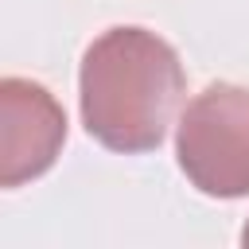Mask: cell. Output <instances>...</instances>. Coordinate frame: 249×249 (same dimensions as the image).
<instances>
[{"label":"cell","mask_w":249,"mask_h":249,"mask_svg":"<svg viewBox=\"0 0 249 249\" xmlns=\"http://www.w3.org/2000/svg\"><path fill=\"white\" fill-rule=\"evenodd\" d=\"M183 89L187 74L175 47L148 27H109L82 54V124L109 152L140 156L160 148Z\"/></svg>","instance_id":"obj_1"},{"label":"cell","mask_w":249,"mask_h":249,"mask_svg":"<svg viewBox=\"0 0 249 249\" xmlns=\"http://www.w3.org/2000/svg\"><path fill=\"white\" fill-rule=\"evenodd\" d=\"M175 160L187 183L210 198L249 195V89L210 82L175 124Z\"/></svg>","instance_id":"obj_2"},{"label":"cell","mask_w":249,"mask_h":249,"mask_svg":"<svg viewBox=\"0 0 249 249\" xmlns=\"http://www.w3.org/2000/svg\"><path fill=\"white\" fill-rule=\"evenodd\" d=\"M66 144V113L31 78L0 82V187H23L51 171Z\"/></svg>","instance_id":"obj_3"},{"label":"cell","mask_w":249,"mask_h":249,"mask_svg":"<svg viewBox=\"0 0 249 249\" xmlns=\"http://www.w3.org/2000/svg\"><path fill=\"white\" fill-rule=\"evenodd\" d=\"M241 245H249V218H245V226H241Z\"/></svg>","instance_id":"obj_4"}]
</instances>
